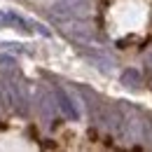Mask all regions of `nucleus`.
Returning <instances> with one entry per match:
<instances>
[{"label": "nucleus", "mask_w": 152, "mask_h": 152, "mask_svg": "<svg viewBox=\"0 0 152 152\" xmlns=\"http://www.w3.org/2000/svg\"><path fill=\"white\" fill-rule=\"evenodd\" d=\"M5 26H14L19 31H31V21L21 19L14 12H0V28H5Z\"/></svg>", "instance_id": "obj_1"}]
</instances>
